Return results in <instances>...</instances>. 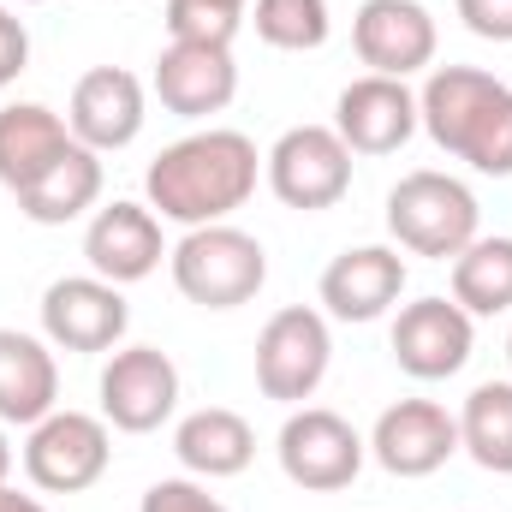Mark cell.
Returning a JSON list of instances; mask_svg holds the SVG:
<instances>
[{"instance_id":"24","label":"cell","mask_w":512,"mask_h":512,"mask_svg":"<svg viewBox=\"0 0 512 512\" xmlns=\"http://www.w3.org/2000/svg\"><path fill=\"white\" fill-rule=\"evenodd\" d=\"M459 447L495 471V477H512V382H483L471 387L465 411H459Z\"/></svg>"},{"instance_id":"14","label":"cell","mask_w":512,"mask_h":512,"mask_svg":"<svg viewBox=\"0 0 512 512\" xmlns=\"http://www.w3.org/2000/svg\"><path fill=\"white\" fill-rule=\"evenodd\" d=\"M155 96L167 114L179 120H209L239 96V66L233 48H209V42H167L155 60Z\"/></svg>"},{"instance_id":"27","label":"cell","mask_w":512,"mask_h":512,"mask_svg":"<svg viewBox=\"0 0 512 512\" xmlns=\"http://www.w3.org/2000/svg\"><path fill=\"white\" fill-rule=\"evenodd\" d=\"M143 512H227L209 489H197V483H185V477H161V483H149V495H143Z\"/></svg>"},{"instance_id":"21","label":"cell","mask_w":512,"mask_h":512,"mask_svg":"<svg viewBox=\"0 0 512 512\" xmlns=\"http://www.w3.org/2000/svg\"><path fill=\"white\" fill-rule=\"evenodd\" d=\"M173 453H179V465L197 471V477H239L256 459V435L239 411L203 405V411H191V417L173 429Z\"/></svg>"},{"instance_id":"26","label":"cell","mask_w":512,"mask_h":512,"mask_svg":"<svg viewBox=\"0 0 512 512\" xmlns=\"http://www.w3.org/2000/svg\"><path fill=\"white\" fill-rule=\"evenodd\" d=\"M239 18H245V12H233V6H221V0H167V42L233 48Z\"/></svg>"},{"instance_id":"20","label":"cell","mask_w":512,"mask_h":512,"mask_svg":"<svg viewBox=\"0 0 512 512\" xmlns=\"http://www.w3.org/2000/svg\"><path fill=\"white\" fill-rule=\"evenodd\" d=\"M60 399V370L54 352L36 334L0 328V423H42Z\"/></svg>"},{"instance_id":"8","label":"cell","mask_w":512,"mask_h":512,"mask_svg":"<svg viewBox=\"0 0 512 512\" xmlns=\"http://www.w3.org/2000/svg\"><path fill=\"white\" fill-rule=\"evenodd\" d=\"M268 191L286 209H334L352 191V149L334 126H292L268 149Z\"/></svg>"},{"instance_id":"3","label":"cell","mask_w":512,"mask_h":512,"mask_svg":"<svg viewBox=\"0 0 512 512\" xmlns=\"http://www.w3.org/2000/svg\"><path fill=\"white\" fill-rule=\"evenodd\" d=\"M173 286L203 304V310H239L251 304L268 280V251L256 245L251 233L215 221V227H191L179 245H173Z\"/></svg>"},{"instance_id":"17","label":"cell","mask_w":512,"mask_h":512,"mask_svg":"<svg viewBox=\"0 0 512 512\" xmlns=\"http://www.w3.org/2000/svg\"><path fill=\"white\" fill-rule=\"evenodd\" d=\"M66 126L84 149L108 155V149H126L131 137L143 131V84L131 78L126 66H96L78 78L72 90V108H66Z\"/></svg>"},{"instance_id":"19","label":"cell","mask_w":512,"mask_h":512,"mask_svg":"<svg viewBox=\"0 0 512 512\" xmlns=\"http://www.w3.org/2000/svg\"><path fill=\"white\" fill-rule=\"evenodd\" d=\"M72 143H78L72 126H66L54 108H42V102H12V108H0V185H6L12 197L30 191Z\"/></svg>"},{"instance_id":"4","label":"cell","mask_w":512,"mask_h":512,"mask_svg":"<svg viewBox=\"0 0 512 512\" xmlns=\"http://www.w3.org/2000/svg\"><path fill=\"white\" fill-rule=\"evenodd\" d=\"M387 233L411 256H435L453 262L477 239V197L471 185H459L453 173H405L387 191Z\"/></svg>"},{"instance_id":"28","label":"cell","mask_w":512,"mask_h":512,"mask_svg":"<svg viewBox=\"0 0 512 512\" xmlns=\"http://www.w3.org/2000/svg\"><path fill=\"white\" fill-rule=\"evenodd\" d=\"M465 30L483 42H512V0H453Z\"/></svg>"},{"instance_id":"2","label":"cell","mask_w":512,"mask_h":512,"mask_svg":"<svg viewBox=\"0 0 512 512\" xmlns=\"http://www.w3.org/2000/svg\"><path fill=\"white\" fill-rule=\"evenodd\" d=\"M417 126L465 167L512 179V90L477 66H435L417 96Z\"/></svg>"},{"instance_id":"16","label":"cell","mask_w":512,"mask_h":512,"mask_svg":"<svg viewBox=\"0 0 512 512\" xmlns=\"http://www.w3.org/2000/svg\"><path fill=\"white\" fill-rule=\"evenodd\" d=\"M84 256H90V274H102V280H114V286H131V280H149L155 268H161V221H155V209H143V203H108V209H96V221H90V233H84Z\"/></svg>"},{"instance_id":"35","label":"cell","mask_w":512,"mask_h":512,"mask_svg":"<svg viewBox=\"0 0 512 512\" xmlns=\"http://www.w3.org/2000/svg\"><path fill=\"white\" fill-rule=\"evenodd\" d=\"M24 6H30V0H24Z\"/></svg>"},{"instance_id":"10","label":"cell","mask_w":512,"mask_h":512,"mask_svg":"<svg viewBox=\"0 0 512 512\" xmlns=\"http://www.w3.org/2000/svg\"><path fill=\"white\" fill-rule=\"evenodd\" d=\"M179 405V370L161 346H126L102 370V417L126 435H149Z\"/></svg>"},{"instance_id":"6","label":"cell","mask_w":512,"mask_h":512,"mask_svg":"<svg viewBox=\"0 0 512 512\" xmlns=\"http://www.w3.org/2000/svg\"><path fill=\"white\" fill-rule=\"evenodd\" d=\"M274 453H280V471H286L298 489L334 495V489H346V483L364 471V453H370V447H364V435H358L340 411L298 405V411L280 423Z\"/></svg>"},{"instance_id":"32","label":"cell","mask_w":512,"mask_h":512,"mask_svg":"<svg viewBox=\"0 0 512 512\" xmlns=\"http://www.w3.org/2000/svg\"><path fill=\"white\" fill-rule=\"evenodd\" d=\"M221 6H233V12H245V0H221Z\"/></svg>"},{"instance_id":"30","label":"cell","mask_w":512,"mask_h":512,"mask_svg":"<svg viewBox=\"0 0 512 512\" xmlns=\"http://www.w3.org/2000/svg\"><path fill=\"white\" fill-rule=\"evenodd\" d=\"M0 512H48V507H42L36 495H18V489H6V483H0Z\"/></svg>"},{"instance_id":"25","label":"cell","mask_w":512,"mask_h":512,"mask_svg":"<svg viewBox=\"0 0 512 512\" xmlns=\"http://www.w3.org/2000/svg\"><path fill=\"white\" fill-rule=\"evenodd\" d=\"M256 36L268 48L304 54L328 42V0H256Z\"/></svg>"},{"instance_id":"18","label":"cell","mask_w":512,"mask_h":512,"mask_svg":"<svg viewBox=\"0 0 512 512\" xmlns=\"http://www.w3.org/2000/svg\"><path fill=\"white\" fill-rule=\"evenodd\" d=\"M399 292H405V256L387 245L340 251L322 268V304L340 322H376L399 304Z\"/></svg>"},{"instance_id":"12","label":"cell","mask_w":512,"mask_h":512,"mask_svg":"<svg viewBox=\"0 0 512 512\" xmlns=\"http://www.w3.org/2000/svg\"><path fill=\"white\" fill-rule=\"evenodd\" d=\"M352 48L376 78H411L435 60V18L417 0H364L352 18Z\"/></svg>"},{"instance_id":"5","label":"cell","mask_w":512,"mask_h":512,"mask_svg":"<svg viewBox=\"0 0 512 512\" xmlns=\"http://www.w3.org/2000/svg\"><path fill=\"white\" fill-rule=\"evenodd\" d=\"M108 459H114L108 417H90V411H48L24 441V477L42 495H78L102 483Z\"/></svg>"},{"instance_id":"9","label":"cell","mask_w":512,"mask_h":512,"mask_svg":"<svg viewBox=\"0 0 512 512\" xmlns=\"http://www.w3.org/2000/svg\"><path fill=\"white\" fill-rule=\"evenodd\" d=\"M126 322V298L102 274H66L42 292V334L60 352H108V346H120Z\"/></svg>"},{"instance_id":"33","label":"cell","mask_w":512,"mask_h":512,"mask_svg":"<svg viewBox=\"0 0 512 512\" xmlns=\"http://www.w3.org/2000/svg\"><path fill=\"white\" fill-rule=\"evenodd\" d=\"M507 364H512V334H507Z\"/></svg>"},{"instance_id":"13","label":"cell","mask_w":512,"mask_h":512,"mask_svg":"<svg viewBox=\"0 0 512 512\" xmlns=\"http://www.w3.org/2000/svg\"><path fill=\"white\" fill-rule=\"evenodd\" d=\"M370 453L393 477H429L459 453V417H447L435 399H399L376 417Z\"/></svg>"},{"instance_id":"34","label":"cell","mask_w":512,"mask_h":512,"mask_svg":"<svg viewBox=\"0 0 512 512\" xmlns=\"http://www.w3.org/2000/svg\"><path fill=\"white\" fill-rule=\"evenodd\" d=\"M0 18H6V6H0Z\"/></svg>"},{"instance_id":"29","label":"cell","mask_w":512,"mask_h":512,"mask_svg":"<svg viewBox=\"0 0 512 512\" xmlns=\"http://www.w3.org/2000/svg\"><path fill=\"white\" fill-rule=\"evenodd\" d=\"M24 66H30V30L6 12V18H0V90H6V84H18V72H24Z\"/></svg>"},{"instance_id":"7","label":"cell","mask_w":512,"mask_h":512,"mask_svg":"<svg viewBox=\"0 0 512 512\" xmlns=\"http://www.w3.org/2000/svg\"><path fill=\"white\" fill-rule=\"evenodd\" d=\"M328 358H334L328 322L304 304H286L256 334V387L280 405H304L328 376Z\"/></svg>"},{"instance_id":"23","label":"cell","mask_w":512,"mask_h":512,"mask_svg":"<svg viewBox=\"0 0 512 512\" xmlns=\"http://www.w3.org/2000/svg\"><path fill=\"white\" fill-rule=\"evenodd\" d=\"M453 304L465 316L512 310V239H471L453 256Z\"/></svg>"},{"instance_id":"11","label":"cell","mask_w":512,"mask_h":512,"mask_svg":"<svg viewBox=\"0 0 512 512\" xmlns=\"http://www.w3.org/2000/svg\"><path fill=\"white\" fill-rule=\"evenodd\" d=\"M471 316L453 298H417L393 322V364L411 382H447L471 358Z\"/></svg>"},{"instance_id":"15","label":"cell","mask_w":512,"mask_h":512,"mask_svg":"<svg viewBox=\"0 0 512 512\" xmlns=\"http://www.w3.org/2000/svg\"><path fill=\"white\" fill-rule=\"evenodd\" d=\"M334 131L352 155H393L417 131V96L405 78H352L334 102Z\"/></svg>"},{"instance_id":"22","label":"cell","mask_w":512,"mask_h":512,"mask_svg":"<svg viewBox=\"0 0 512 512\" xmlns=\"http://www.w3.org/2000/svg\"><path fill=\"white\" fill-rule=\"evenodd\" d=\"M96 197H102V155L84 149V143H72L30 191H18V209L36 227H66L84 209H96Z\"/></svg>"},{"instance_id":"1","label":"cell","mask_w":512,"mask_h":512,"mask_svg":"<svg viewBox=\"0 0 512 512\" xmlns=\"http://www.w3.org/2000/svg\"><path fill=\"white\" fill-rule=\"evenodd\" d=\"M256 143L245 131H191L179 143H167L149 173H143V191H149V209L161 221H179V227H215L227 221L233 209H245L256 191Z\"/></svg>"},{"instance_id":"31","label":"cell","mask_w":512,"mask_h":512,"mask_svg":"<svg viewBox=\"0 0 512 512\" xmlns=\"http://www.w3.org/2000/svg\"><path fill=\"white\" fill-rule=\"evenodd\" d=\"M6 471H12V447H6V435H0V483H6Z\"/></svg>"}]
</instances>
